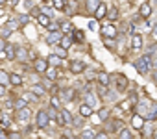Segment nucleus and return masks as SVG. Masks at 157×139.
Wrapping results in <instances>:
<instances>
[{"instance_id": "33", "label": "nucleus", "mask_w": 157, "mask_h": 139, "mask_svg": "<svg viewBox=\"0 0 157 139\" xmlns=\"http://www.w3.org/2000/svg\"><path fill=\"white\" fill-rule=\"evenodd\" d=\"M120 139H131L129 130H122V132H120Z\"/></svg>"}, {"instance_id": "12", "label": "nucleus", "mask_w": 157, "mask_h": 139, "mask_svg": "<svg viewBox=\"0 0 157 139\" xmlns=\"http://www.w3.org/2000/svg\"><path fill=\"white\" fill-rule=\"evenodd\" d=\"M11 82V76L6 71H0V85H8Z\"/></svg>"}, {"instance_id": "20", "label": "nucleus", "mask_w": 157, "mask_h": 139, "mask_svg": "<svg viewBox=\"0 0 157 139\" xmlns=\"http://www.w3.org/2000/svg\"><path fill=\"white\" fill-rule=\"evenodd\" d=\"M85 102H87V104L93 108V106L96 104V98H94V95H93V93H85Z\"/></svg>"}, {"instance_id": "28", "label": "nucleus", "mask_w": 157, "mask_h": 139, "mask_svg": "<svg viewBox=\"0 0 157 139\" xmlns=\"http://www.w3.org/2000/svg\"><path fill=\"white\" fill-rule=\"evenodd\" d=\"M67 48H63V46H56V56H59V58H65L67 56V52H65Z\"/></svg>"}, {"instance_id": "16", "label": "nucleus", "mask_w": 157, "mask_h": 139, "mask_svg": "<svg viewBox=\"0 0 157 139\" xmlns=\"http://www.w3.org/2000/svg\"><path fill=\"white\" fill-rule=\"evenodd\" d=\"M155 117H157V104H153V102H151V108H150V113H148L146 121H153Z\"/></svg>"}, {"instance_id": "22", "label": "nucleus", "mask_w": 157, "mask_h": 139, "mask_svg": "<svg viewBox=\"0 0 157 139\" xmlns=\"http://www.w3.org/2000/svg\"><path fill=\"white\" fill-rule=\"evenodd\" d=\"M98 82H100L102 85H107V84H109V76H107L105 73H100V74H98Z\"/></svg>"}, {"instance_id": "25", "label": "nucleus", "mask_w": 157, "mask_h": 139, "mask_svg": "<svg viewBox=\"0 0 157 139\" xmlns=\"http://www.w3.org/2000/svg\"><path fill=\"white\" fill-rule=\"evenodd\" d=\"M6 54H8L10 59H17V56H15V48H13V46H6Z\"/></svg>"}, {"instance_id": "43", "label": "nucleus", "mask_w": 157, "mask_h": 139, "mask_svg": "<svg viewBox=\"0 0 157 139\" xmlns=\"http://www.w3.org/2000/svg\"><path fill=\"white\" fill-rule=\"evenodd\" d=\"M89 28H91V30H96V22H94V21H93V22H91V24H89Z\"/></svg>"}, {"instance_id": "10", "label": "nucleus", "mask_w": 157, "mask_h": 139, "mask_svg": "<svg viewBox=\"0 0 157 139\" xmlns=\"http://www.w3.org/2000/svg\"><path fill=\"white\" fill-rule=\"evenodd\" d=\"M131 124H133V128H137V130H140L142 126H144V119H142V115H133V121H131Z\"/></svg>"}, {"instance_id": "1", "label": "nucleus", "mask_w": 157, "mask_h": 139, "mask_svg": "<svg viewBox=\"0 0 157 139\" xmlns=\"http://www.w3.org/2000/svg\"><path fill=\"white\" fill-rule=\"evenodd\" d=\"M150 63H151V58H150V56H142V58H139V59L135 61V67H137L139 74H146V73H148Z\"/></svg>"}, {"instance_id": "18", "label": "nucleus", "mask_w": 157, "mask_h": 139, "mask_svg": "<svg viewBox=\"0 0 157 139\" xmlns=\"http://www.w3.org/2000/svg\"><path fill=\"white\" fill-rule=\"evenodd\" d=\"M37 21H39V24H41V26H48V24H50V17H48V15H44V13H43V15H39V19H37Z\"/></svg>"}, {"instance_id": "38", "label": "nucleus", "mask_w": 157, "mask_h": 139, "mask_svg": "<svg viewBox=\"0 0 157 139\" xmlns=\"http://www.w3.org/2000/svg\"><path fill=\"white\" fill-rule=\"evenodd\" d=\"M52 106H54V108L59 106V98H57V97H52Z\"/></svg>"}, {"instance_id": "7", "label": "nucleus", "mask_w": 157, "mask_h": 139, "mask_svg": "<svg viewBox=\"0 0 157 139\" xmlns=\"http://www.w3.org/2000/svg\"><path fill=\"white\" fill-rule=\"evenodd\" d=\"M15 56H17L19 61H26V59H28V50H26L24 46H17V48H15Z\"/></svg>"}, {"instance_id": "32", "label": "nucleus", "mask_w": 157, "mask_h": 139, "mask_svg": "<svg viewBox=\"0 0 157 139\" xmlns=\"http://www.w3.org/2000/svg\"><path fill=\"white\" fill-rule=\"evenodd\" d=\"M52 6H54L56 10H63V8H65V4H63V0H52Z\"/></svg>"}, {"instance_id": "6", "label": "nucleus", "mask_w": 157, "mask_h": 139, "mask_svg": "<svg viewBox=\"0 0 157 139\" xmlns=\"http://www.w3.org/2000/svg\"><path fill=\"white\" fill-rule=\"evenodd\" d=\"M102 34H104V37H107V39L117 37V30H115V26H111V24L104 26V28H102Z\"/></svg>"}, {"instance_id": "9", "label": "nucleus", "mask_w": 157, "mask_h": 139, "mask_svg": "<svg viewBox=\"0 0 157 139\" xmlns=\"http://www.w3.org/2000/svg\"><path fill=\"white\" fill-rule=\"evenodd\" d=\"M15 117H17V121H22V122H24V121H28V119H30V109H28V108H22V109H19V111H17V115H15Z\"/></svg>"}, {"instance_id": "40", "label": "nucleus", "mask_w": 157, "mask_h": 139, "mask_svg": "<svg viewBox=\"0 0 157 139\" xmlns=\"http://www.w3.org/2000/svg\"><path fill=\"white\" fill-rule=\"evenodd\" d=\"M72 124H74V126H82V119H74Z\"/></svg>"}, {"instance_id": "29", "label": "nucleus", "mask_w": 157, "mask_h": 139, "mask_svg": "<svg viewBox=\"0 0 157 139\" xmlns=\"http://www.w3.org/2000/svg\"><path fill=\"white\" fill-rule=\"evenodd\" d=\"M48 63H52V65H59V63H61V59H59V56H56V54H54V56H50V58H48Z\"/></svg>"}, {"instance_id": "41", "label": "nucleus", "mask_w": 157, "mask_h": 139, "mask_svg": "<svg viewBox=\"0 0 157 139\" xmlns=\"http://www.w3.org/2000/svg\"><path fill=\"white\" fill-rule=\"evenodd\" d=\"M6 85H0V97H2V95H6V89H4Z\"/></svg>"}, {"instance_id": "42", "label": "nucleus", "mask_w": 157, "mask_h": 139, "mask_svg": "<svg viewBox=\"0 0 157 139\" xmlns=\"http://www.w3.org/2000/svg\"><path fill=\"white\" fill-rule=\"evenodd\" d=\"M94 139H107V135H105V133H100V135H96Z\"/></svg>"}, {"instance_id": "44", "label": "nucleus", "mask_w": 157, "mask_h": 139, "mask_svg": "<svg viewBox=\"0 0 157 139\" xmlns=\"http://www.w3.org/2000/svg\"><path fill=\"white\" fill-rule=\"evenodd\" d=\"M10 32H11V30H10V28H6V30H4V32H2V35H4V37H6V35H10Z\"/></svg>"}, {"instance_id": "34", "label": "nucleus", "mask_w": 157, "mask_h": 139, "mask_svg": "<svg viewBox=\"0 0 157 139\" xmlns=\"http://www.w3.org/2000/svg\"><path fill=\"white\" fill-rule=\"evenodd\" d=\"M15 108H17V109L26 108V100H17V102H15Z\"/></svg>"}, {"instance_id": "19", "label": "nucleus", "mask_w": 157, "mask_h": 139, "mask_svg": "<svg viewBox=\"0 0 157 139\" xmlns=\"http://www.w3.org/2000/svg\"><path fill=\"white\" fill-rule=\"evenodd\" d=\"M32 93L37 95V97H43V95H44V87H43V85H33V87H32Z\"/></svg>"}, {"instance_id": "14", "label": "nucleus", "mask_w": 157, "mask_h": 139, "mask_svg": "<svg viewBox=\"0 0 157 139\" xmlns=\"http://www.w3.org/2000/svg\"><path fill=\"white\" fill-rule=\"evenodd\" d=\"M150 13H151L150 4H142V6H140V15H142L144 19H148V17H150Z\"/></svg>"}, {"instance_id": "39", "label": "nucleus", "mask_w": 157, "mask_h": 139, "mask_svg": "<svg viewBox=\"0 0 157 139\" xmlns=\"http://www.w3.org/2000/svg\"><path fill=\"white\" fill-rule=\"evenodd\" d=\"M4 50H6V43H4V41H2V39H0V54H2V52H4Z\"/></svg>"}, {"instance_id": "35", "label": "nucleus", "mask_w": 157, "mask_h": 139, "mask_svg": "<svg viewBox=\"0 0 157 139\" xmlns=\"http://www.w3.org/2000/svg\"><path fill=\"white\" fill-rule=\"evenodd\" d=\"M10 139H22V133L21 132H11L10 133Z\"/></svg>"}, {"instance_id": "31", "label": "nucleus", "mask_w": 157, "mask_h": 139, "mask_svg": "<svg viewBox=\"0 0 157 139\" xmlns=\"http://www.w3.org/2000/svg\"><path fill=\"white\" fill-rule=\"evenodd\" d=\"M87 6H89V10H94V11H96V8L100 6V0H89Z\"/></svg>"}, {"instance_id": "36", "label": "nucleus", "mask_w": 157, "mask_h": 139, "mask_svg": "<svg viewBox=\"0 0 157 139\" xmlns=\"http://www.w3.org/2000/svg\"><path fill=\"white\" fill-rule=\"evenodd\" d=\"M117 15H118V10H117V8H115V10H111L109 17H111V19H117Z\"/></svg>"}, {"instance_id": "46", "label": "nucleus", "mask_w": 157, "mask_h": 139, "mask_svg": "<svg viewBox=\"0 0 157 139\" xmlns=\"http://www.w3.org/2000/svg\"><path fill=\"white\" fill-rule=\"evenodd\" d=\"M153 82L157 84V71H155V74H153Z\"/></svg>"}, {"instance_id": "11", "label": "nucleus", "mask_w": 157, "mask_h": 139, "mask_svg": "<svg viewBox=\"0 0 157 139\" xmlns=\"http://www.w3.org/2000/svg\"><path fill=\"white\" fill-rule=\"evenodd\" d=\"M105 13H107V8H105V4H100V6L96 8V11H94V17L100 21V19H104V17H105Z\"/></svg>"}, {"instance_id": "17", "label": "nucleus", "mask_w": 157, "mask_h": 139, "mask_svg": "<svg viewBox=\"0 0 157 139\" xmlns=\"http://www.w3.org/2000/svg\"><path fill=\"white\" fill-rule=\"evenodd\" d=\"M117 84H118V89L124 91V89L128 87V80H126V76H118V78H117Z\"/></svg>"}, {"instance_id": "26", "label": "nucleus", "mask_w": 157, "mask_h": 139, "mask_svg": "<svg viewBox=\"0 0 157 139\" xmlns=\"http://www.w3.org/2000/svg\"><path fill=\"white\" fill-rule=\"evenodd\" d=\"M96 135H94V132L93 130H85L83 133H82V139H94Z\"/></svg>"}, {"instance_id": "48", "label": "nucleus", "mask_w": 157, "mask_h": 139, "mask_svg": "<svg viewBox=\"0 0 157 139\" xmlns=\"http://www.w3.org/2000/svg\"><path fill=\"white\" fill-rule=\"evenodd\" d=\"M61 139H68V137H67V135H63V137H61Z\"/></svg>"}, {"instance_id": "3", "label": "nucleus", "mask_w": 157, "mask_h": 139, "mask_svg": "<svg viewBox=\"0 0 157 139\" xmlns=\"http://www.w3.org/2000/svg\"><path fill=\"white\" fill-rule=\"evenodd\" d=\"M70 71H72L74 74H80V73H83V71H85V63H83L82 59H74V61L70 63Z\"/></svg>"}, {"instance_id": "21", "label": "nucleus", "mask_w": 157, "mask_h": 139, "mask_svg": "<svg viewBox=\"0 0 157 139\" xmlns=\"http://www.w3.org/2000/svg\"><path fill=\"white\" fill-rule=\"evenodd\" d=\"M59 45H61L63 48H68V46L72 45V39H70L68 35H63V39H61V43H59Z\"/></svg>"}, {"instance_id": "27", "label": "nucleus", "mask_w": 157, "mask_h": 139, "mask_svg": "<svg viewBox=\"0 0 157 139\" xmlns=\"http://www.w3.org/2000/svg\"><path fill=\"white\" fill-rule=\"evenodd\" d=\"M63 98L72 100V98H74V91H72V89H65V91H63Z\"/></svg>"}, {"instance_id": "30", "label": "nucleus", "mask_w": 157, "mask_h": 139, "mask_svg": "<svg viewBox=\"0 0 157 139\" xmlns=\"http://www.w3.org/2000/svg\"><path fill=\"white\" fill-rule=\"evenodd\" d=\"M98 117H100L102 121H107V117H109V109H100V111H98Z\"/></svg>"}, {"instance_id": "37", "label": "nucleus", "mask_w": 157, "mask_h": 139, "mask_svg": "<svg viewBox=\"0 0 157 139\" xmlns=\"http://www.w3.org/2000/svg\"><path fill=\"white\" fill-rule=\"evenodd\" d=\"M56 78H57L56 71H50V73H48V80H56Z\"/></svg>"}, {"instance_id": "50", "label": "nucleus", "mask_w": 157, "mask_h": 139, "mask_svg": "<svg viewBox=\"0 0 157 139\" xmlns=\"http://www.w3.org/2000/svg\"><path fill=\"white\" fill-rule=\"evenodd\" d=\"M0 35H2V34H0Z\"/></svg>"}, {"instance_id": "47", "label": "nucleus", "mask_w": 157, "mask_h": 139, "mask_svg": "<svg viewBox=\"0 0 157 139\" xmlns=\"http://www.w3.org/2000/svg\"><path fill=\"white\" fill-rule=\"evenodd\" d=\"M153 139H157V132H155V133H153Z\"/></svg>"}, {"instance_id": "2", "label": "nucleus", "mask_w": 157, "mask_h": 139, "mask_svg": "<svg viewBox=\"0 0 157 139\" xmlns=\"http://www.w3.org/2000/svg\"><path fill=\"white\" fill-rule=\"evenodd\" d=\"M48 122H50V115H48L46 111H39V113H37V126H39V128H46Z\"/></svg>"}, {"instance_id": "5", "label": "nucleus", "mask_w": 157, "mask_h": 139, "mask_svg": "<svg viewBox=\"0 0 157 139\" xmlns=\"http://www.w3.org/2000/svg\"><path fill=\"white\" fill-rule=\"evenodd\" d=\"M61 39H63V35H61V34H57V32H52V34H48V37H46V43H48V45H57V43H61Z\"/></svg>"}, {"instance_id": "13", "label": "nucleus", "mask_w": 157, "mask_h": 139, "mask_svg": "<svg viewBox=\"0 0 157 139\" xmlns=\"http://www.w3.org/2000/svg\"><path fill=\"white\" fill-rule=\"evenodd\" d=\"M93 113V108L89 106V104H83V106H80V115L82 117H89Z\"/></svg>"}, {"instance_id": "24", "label": "nucleus", "mask_w": 157, "mask_h": 139, "mask_svg": "<svg viewBox=\"0 0 157 139\" xmlns=\"http://www.w3.org/2000/svg\"><path fill=\"white\" fill-rule=\"evenodd\" d=\"M59 28H61V32H63V34H70V32H72V28H70V24H68V22H61V24H59Z\"/></svg>"}, {"instance_id": "8", "label": "nucleus", "mask_w": 157, "mask_h": 139, "mask_svg": "<svg viewBox=\"0 0 157 139\" xmlns=\"http://www.w3.org/2000/svg\"><path fill=\"white\" fill-rule=\"evenodd\" d=\"M70 122H72V115L67 109H61V113H59V124H70Z\"/></svg>"}, {"instance_id": "45", "label": "nucleus", "mask_w": 157, "mask_h": 139, "mask_svg": "<svg viewBox=\"0 0 157 139\" xmlns=\"http://www.w3.org/2000/svg\"><path fill=\"white\" fill-rule=\"evenodd\" d=\"M153 35H155V37H157V24H155V26H153Z\"/></svg>"}, {"instance_id": "4", "label": "nucleus", "mask_w": 157, "mask_h": 139, "mask_svg": "<svg viewBox=\"0 0 157 139\" xmlns=\"http://www.w3.org/2000/svg\"><path fill=\"white\" fill-rule=\"evenodd\" d=\"M33 67H35V71H37V73L43 74V73H46V69H48V59H37Z\"/></svg>"}, {"instance_id": "15", "label": "nucleus", "mask_w": 157, "mask_h": 139, "mask_svg": "<svg viewBox=\"0 0 157 139\" xmlns=\"http://www.w3.org/2000/svg\"><path fill=\"white\" fill-rule=\"evenodd\" d=\"M131 46L137 50V48H140L142 46V37L140 35H133V39H131Z\"/></svg>"}, {"instance_id": "23", "label": "nucleus", "mask_w": 157, "mask_h": 139, "mask_svg": "<svg viewBox=\"0 0 157 139\" xmlns=\"http://www.w3.org/2000/svg\"><path fill=\"white\" fill-rule=\"evenodd\" d=\"M11 84L13 85H21L22 84V76L21 74H11Z\"/></svg>"}, {"instance_id": "49", "label": "nucleus", "mask_w": 157, "mask_h": 139, "mask_svg": "<svg viewBox=\"0 0 157 139\" xmlns=\"http://www.w3.org/2000/svg\"><path fill=\"white\" fill-rule=\"evenodd\" d=\"M4 2H6V0H0V4H4Z\"/></svg>"}]
</instances>
